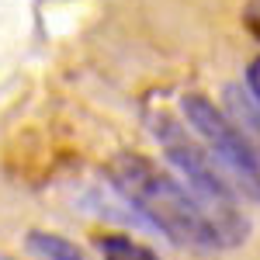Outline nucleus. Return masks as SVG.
<instances>
[{
  "label": "nucleus",
  "mask_w": 260,
  "mask_h": 260,
  "mask_svg": "<svg viewBox=\"0 0 260 260\" xmlns=\"http://www.w3.org/2000/svg\"><path fill=\"white\" fill-rule=\"evenodd\" d=\"M108 177L118 187L121 198L146 222H153L170 243L191 246V250H201V253L225 246L215 219L191 194V187L180 184L174 174L160 170L153 160H146L139 153H121V156L111 160Z\"/></svg>",
  "instance_id": "1"
},
{
  "label": "nucleus",
  "mask_w": 260,
  "mask_h": 260,
  "mask_svg": "<svg viewBox=\"0 0 260 260\" xmlns=\"http://www.w3.org/2000/svg\"><path fill=\"white\" fill-rule=\"evenodd\" d=\"M149 128H153L156 142L163 146L170 167L184 177V184L191 187V194L215 219L222 243L225 246H240L246 240V233H250V222L243 219V212H240V191L233 187V180L225 177V170L215 163V156L205 149V142L194 139L177 118H170L163 111L160 115H149Z\"/></svg>",
  "instance_id": "2"
},
{
  "label": "nucleus",
  "mask_w": 260,
  "mask_h": 260,
  "mask_svg": "<svg viewBox=\"0 0 260 260\" xmlns=\"http://www.w3.org/2000/svg\"><path fill=\"white\" fill-rule=\"evenodd\" d=\"M180 111H184L187 125L194 128V136L205 142V149L225 170V177L233 180V187L243 198L260 201V156L250 136L205 94H187L180 101Z\"/></svg>",
  "instance_id": "3"
},
{
  "label": "nucleus",
  "mask_w": 260,
  "mask_h": 260,
  "mask_svg": "<svg viewBox=\"0 0 260 260\" xmlns=\"http://www.w3.org/2000/svg\"><path fill=\"white\" fill-rule=\"evenodd\" d=\"M28 250L39 260H87L70 240H62L56 233H28Z\"/></svg>",
  "instance_id": "4"
},
{
  "label": "nucleus",
  "mask_w": 260,
  "mask_h": 260,
  "mask_svg": "<svg viewBox=\"0 0 260 260\" xmlns=\"http://www.w3.org/2000/svg\"><path fill=\"white\" fill-rule=\"evenodd\" d=\"M101 250H104V260H160L149 246H139V243L125 240V236L101 240Z\"/></svg>",
  "instance_id": "5"
},
{
  "label": "nucleus",
  "mask_w": 260,
  "mask_h": 260,
  "mask_svg": "<svg viewBox=\"0 0 260 260\" xmlns=\"http://www.w3.org/2000/svg\"><path fill=\"white\" fill-rule=\"evenodd\" d=\"M246 87H250L253 101L260 104V56H257L253 62H250V70H246Z\"/></svg>",
  "instance_id": "6"
}]
</instances>
